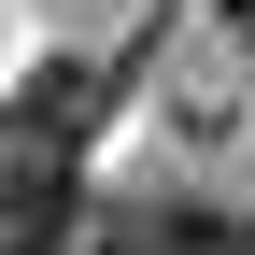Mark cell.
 Segmentation results:
<instances>
[{"mask_svg": "<svg viewBox=\"0 0 255 255\" xmlns=\"http://www.w3.org/2000/svg\"><path fill=\"white\" fill-rule=\"evenodd\" d=\"M85 255H255V227H241V213H213V199H156V213L85 227Z\"/></svg>", "mask_w": 255, "mask_h": 255, "instance_id": "6da1fadb", "label": "cell"}, {"mask_svg": "<svg viewBox=\"0 0 255 255\" xmlns=\"http://www.w3.org/2000/svg\"><path fill=\"white\" fill-rule=\"evenodd\" d=\"M213 14H227V28H241V43H255V0H213Z\"/></svg>", "mask_w": 255, "mask_h": 255, "instance_id": "3957f363", "label": "cell"}, {"mask_svg": "<svg viewBox=\"0 0 255 255\" xmlns=\"http://www.w3.org/2000/svg\"><path fill=\"white\" fill-rule=\"evenodd\" d=\"M85 128H100V71H85V57H57V71L28 85L14 114H0V142H43V156H85Z\"/></svg>", "mask_w": 255, "mask_h": 255, "instance_id": "7a4b0ae2", "label": "cell"}]
</instances>
